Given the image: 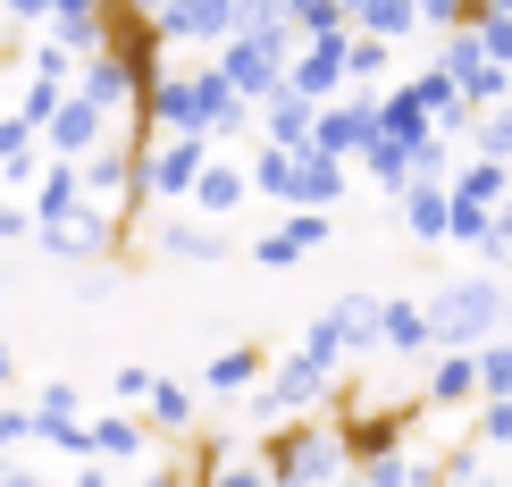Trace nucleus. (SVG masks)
<instances>
[{"instance_id":"nucleus-11","label":"nucleus","mask_w":512,"mask_h":487,"mask_svg":"<svg viewBox=\"0 0 512 487\" xmlns=\"http://www.w3.org/2000/svg\"><path fill=\"white\" fill-rule=\"evenodd\" d=\"M437 68L454 76L462 93H471V110H496V101H512V68H496V59L479 51V34H471V26L445 34V59H437Z\"/></svg>"},{"instance_id":"nucleus-50","label":"nucleus","mask_w":512,"mask_h":487,"mask_svg":"<svg viewBox=\"0 0 512 487\" xmlns=\"http://www.w3.org/2000/svg\"><path fill=\"white\" fill-rule=\"evenodd\" d=\"M0 487H42L34 471H9V462H0Z\"/></svg>"},{"instance_id":"nucleus-17","label":"nucleus","mask_w":512,"mask_h":487,"mask_svg":"<svg viewBox=\"0 0 512 487\" xmlns=\"http://www.w3.org/2000/svg\"><path fill=\"white\" fill-rule=\"evenodd\" d=\"M336 429H345V454H353V471H361V462L395 454L403 437H412V412H361V404H345V412H336Z\"/></svg>"},{"instance_id":"nucleus-42","label":"nucleus","mask_w":512,"mask_h":487,"mask_svg":"<svg viewBox=\"0 0 512 487\" xmlns=\"http://www.w3.org/2000/svg\"><path fill=\"white\" fill-rule=\"evenodd\" d=\"M420 26H437V34L471 26V0H420Z\"/></svg>"},{"instance_id":"nucleus-15","label":"nucleus","mask_w":512,"mask_h":487,"mask_svg":"<svg viewBox=\"0 0 512 487\" xmlns=\"http://www.w3.org/2000/svg\"><path fill=\"white\" fill-rule=\"evenodd\" d=\"M34 244H42V252H59V261H101V252L118 244V210L84 202L76 219H51V227H34Z\"/></svg>"},{"instance_id":"nucleus-7","label":"nucleus","mask_w":512,"mask_h":487,"mask_svg":"<svg viewBox=\"0 0 512 487\" xmlns=\"http://www.w3.org/2000/svg\"><path fill=\"white\" fill-rule=\"evenodd\" d=\"M303 51V42H261V34H236V42H219V76L236 84L244 101H269V93H286V59Z\"/></svg>"},{"instance_id":"nucleus-30","label":"nucleus","mask_w":512,"mask_h":487,"mask_svg":"<svg viewBox=\"0 0 512 487\" xmlns=\"http://www.w3.org/2000/svg\"><path fill=\"white\" fill-rule=\"evenodd\" d=\"M378 135H387V143H412V152H420V143L437 135V126H429V110L412 101V84H395V93H378Z\"/></svg>"},{"instance_id":"nucleus-4","label":"nucleus","mask_w":512,"mask_h":487,"mask_svg":"<svg viewBox=\"0 0 512 487\" xmlns=\"http://www.w3.org/2000/svg\"><path fill=\"white\" fill-rule=\"evenodd\" d=\"M210 135H135V202H194Z\"/></svg>"},{"instance_id":"nucleus-31","label":"nucleus","mask_w":512,"mask_h":487,"mask_svg":"<svg viewBox=\"0 0 512 487\" xmlns=\"http://www.w3.org/2000/svg\"><path fill=\"white\" fill-rule=\"evenodd\" d=\"M84 210V177H76V160H51L42 168V185H34V219L51 227V219H76Z\"/></svg>"},{"instance_id":"nucleus-16","label":"nucleus","mask_w":512,"mask_h":487,"mask_svg":"<svg viewBox=\"0 0 512 487\" xmlns=\"http://www.w3.org/2000/svg\"><path fill=\"white\" fill-rule=\"evenodd\" d=\"M34 437L76 462H93V420H76V387H42L34 395Z\"/></svg>"},{"instance_id":"nucleus-22","label":"nucleus","mask_w":512,"mask_h":487,"mask_svg":"<svg viewBox=\"0 0 512 487\" xmlns=\"http://www.w3.org/2000/svg\"><path fill=\"white\" fill-rule=\"evenodd\" d=\"M244 202H252V168H236V160L210 152V168L194 177V202H185V210H202V219H227V210H244Z\"/></svg>"},{"instance_id":"nucleus-6","label":"nucleus","mask_w":512,"mask_h":487,"mask_svg":"<svg viewBox=\"0 0 512 487\" xmlns=\"http://www.w3.org/2000/svg\"><path fill=\"white\" fill-rule=\"evenodd\" d=\"M261 387H269V404L286 412V420H311L319 404H336V362H319V353L294 345V353H277V362H269Z\"/></svg>"},{"instance_id":"nucleus-12","label":"nucleus","mask_w":512,"mask_h":487,"mask_svg":"<svg viewBox=\"0 0 512 487\" xmlns=\"http://www.w3.org/2000/svg\"><path fill=\"white\" fill-rule=\"evenodd\" d=\"M101 143H110V110L76 84V93L51 110V126H42V152L51 160H84V152H101Z\"/></svg>"},{"instance_id":"nucleus-37","label":"nucleus","mask_w":512,"mask_h":487,"mask_svg":"<svg viewBox=\"0 0 512 487\" xmlns=\"http://www.w3.org/2000/svg\"><path fill=\"white\" fill-rule=\"evenodd\" d=\"M479 395H512V336L479 345Z\"/></svg>"},{"instance_id":"nucleus-29","label":"nucleus","mask_w":512,"mask_h":487,"mask_svg":"<svg viewBox=\"0 0 512 487\" xmlns=\"http://www.w3.org/2000/svg\"><path fill=\"white\" fill-rule=\"evenodd\" d=\"M269 362H261V345H227V353H210V370H202V395H244V387H261Z\"/></svg>"},{"instance_id":"nucleus-43","label":"nucleus","mask_w":512,"mask_h":487,"mask_svg":"<svg viewBox=\"0 0 512 487\" xmlns=\"http://www.w3.org/2000/svg\"><path fill=\"white\" fill-rule=\"evenodd\" d=\"M34 437V404H0V446H26Z\"/></svg>"},{"instance_id":"nucleus-20","label":"nucleus","mask_w":512,"mask_h":487,"mask_svg":"<svg viewBox=\"0 0 512 487\" xmlns=\"http://www.w3.org/2000/svg\"><path fill=\"white\" fill-rule=\"evenodd\" d=\"M311 126H319V101H303L294 84L261 101V143H277V152H311Z\"/></svg>"},{"instance_id":"nucleus-48","label":"nucleus","mask_w":512,"mask_h":487,"mask_svg":"<svg viewBox=\"0 0 512 487\" xmlns=\"http://www.w3.org/2000/svg\"><path fill=\"white\" fill-rule=\"evenodd\" d=\"M17 17H51V0H9V26Z\"/></svg>"},{"instance_id":"nucleus-35","label":"nucleus","mask_w":512,"mask_h":487,"mask_svg":"<svg viewBox=\"0 0 512 487\" xmlns=\"http://www.w3.org/2000/svg\"><path fill=\"white\" fill-rule=\"evenodd\" d=\"M387 59H395V42H378V34H345V76L353 84H378V76H387Z\"/></svg>"},{"instance_id":"nucleus-34","label":"nucleus","mask_w":512,"mask_h":487,"mask_svg":"<svg viewBox=\"0 0 512 487\" xmlns=\"http://www.w3.org/2000/svg\"><path fill=\"white\" fill-rule=\"evenodd\" d=\"M361 168L378 177V194H403V185H412V143H387V135H378L370 152H361Z\"/></svg>"},{"instance_id":"nucleus-39","label":"nucleus","mask_w":512,"mask_h":487,"mask_svg":"<svg viewBox=\"0 0 512 487\" xmlns=\"http://www.w3.org/2000/svg\"><path fill=\"white\" fill-rule=\"evenodd\" d=\"M42 168H51V160H42L34 143H17V152L0 160V177H9V194H34V185H42Z\"/></svg>"},{"instance_id":"nucleus-19","label":"nucleus","mask_w":512,"mask_h":487,"mask_svg":"<svg viewBox=\"0 0 512 487\" xmlns=\"http://www.w3.org/2000/svg\"><path fill=\"white\" fill-rule=\"evenodd\" d=\"M412 101L429 110V126H437V135H471V126H479L471 93H462V84L445 76V68H412Z\"/></svg>"},{"instance_id":"nucleus-9","label":"nucleus","mask_w":512,"mask_h":487,"mask_svg":"<svg viewBox=\"0 0 512 487\" xmlns=\"http://www.w3.org/2000/svg\"><path fill=\"white\" fill-rule=\"evenodd\" d=\"M370 143H378V93H336L311 126V152H328V160H361Z\"/></svg>"},{"instance_id":"nucleus-33","label":"nucleus","mask_w":512,"mask_h":487,"mask_svg":"<svg viewBox=\"0 0 512 487\" xmlns=\"http://www.w3.org/2000/svg\"><path fill=\"white\" fill-rule=\"evenodd\" d=\"M353 26L378 34V42H403V34H420V0H361Z\"/></svg>"},{"instance_id":"nucleus-24","label":"nucleus","mask_w":512,"mask_h":487,"mask_svg":"<svg viewBox=\"0 0 512 487\" xmlns=\"http://www.w3.org/2000/svg\"><path fill=\"white\" fill-rule=\"evenodd\" d=\"M152 244L168 252V261H202V269H219V261H227L219 219H168V227H152Z\"/></svg>"},{"instance_id":"nucleus-45","label":"nucleus","mask_w":512,"mask_h":487,"mask_svg":"<svg viewBox=\"0 0 512 487\" xmlns=\"http://www.w3.org/2000/svg\"><path fill=\"white\" fill-rule=\"evenodd\" d=\"M437 487H487V479H479V454H454V462H445V479H437Z\"/></svg>"},{"instance_id":"nucleus-10","label":"nucleus","mask_w":512,"mask_h":487,"mask_svg":"<svg viewBox=\"0 0 512 487\" xmlns=\"http://www.w3.org/2000/svg\"><path fill=\"white\" fill-rule=\"evenodd\" d=\"M152 26H160V42H202V51H219V42L244 34V0H168Z\"/></svg>"},{"instance_id":"nucleus-56","label":"nucleus","mask_w":512,"mask_h":487,"mask_svg":"<svg viewBox=\"0 0 512 487\" xmlns=\"http://www.w3.org/2000/svg\"><path fill=\"white\" fill-rule=\"evenodd\" d=\"M0 286H9V269H0Z\"/></svg>"},{"instance_id":"nucleus-13","label":"nucleus","mask_w":512,"mask_h":487,"mask_svg":"<svg viewBox=\"0 0 512 487\" xmlns=\"http://www.w3.org/2000/svg\"><path fill=\"white\" fill-rule=\"evenodd\" d=\"M76 177H84V202H101V210H135V135H110L101 152H84Z\"/></svg>"},{"instance_id":"nucleus-52","label":"nucleus","mask_w":512,"mask_h":487,"mask_svg":"<svg viewBox=\"0 0 512 487\" xmlns=\"http://www.w3.org/2000/svg\"><path fill=\"white\" fill-rule=\"evenodd\" d=\"M9 378H17V353H9V336H0V387H9Z\"/></svg>"},{"instance_id":"nucleus-44","label":"nucleus","mask_w":512,"mask_h":487,"mask_svg":"<svg viewBox=\"0 0 512 487\" xmlns=\"http://www.w3.org/2000/svg\"><path fill=\"white\" fill-rule=\"evenodd\" d=\"M34 202H0V244H17V236H34Z\"/></svg>"},{"instance_id":"nucleus-32","label":"nucleus","mask_w":512,"mask_h":487,"mask_svg":"<svg viewBox=\"0 0 512 487\" xmlns=\"http://www.w3.org/2000/svg\"><path fill=\"white\" fill-rule=\"evenodd\" d=\"M93 454L101 462H143V454H152V420H135V412L93 420Z\"/></svg>"},{"instance_id":"nucleus-38","label":"nucleus","mask_w":512,"mask_h":487,"mask_svg":"<svg viewBox=\"0 0 512 487\" xmlns=\"http://www.w3.org/2000/svg\"><path fill=\"white\" fill-rule=\"evenodd\" d=\"M479 152H487V160H512V101L479 110Z\"/></svg>"},{"instance_id":"nucleus-40","label":"nucleus","mask_w":512,"mask_h":487,"mask_svg":"<svg viewBox=\"0 0 512 487\" xmlns=\"http://www.w3.org/2000/svg\"><path fill=\"white\" fill-rule=\"evenodd\" d=\"M479 446H512V395H479Z\"/></svg>"},{"instance_id":"nucleus-3","label":"nucleus","mask_w":512,"mask_h":487,"mask_svg":"<svg viewBox=\"0 0 512 487\" xmlns=\"http://www.w3.org/2000/svg\"><path fill=\"white\" fill-rule=\"evenodd\" d=\"M429 328H437V345H454V353H479L487 336H504V278H454V286H437L429 294Z\"/></svg>"},{"instance_id":"nucleus-46","label":"nucleus","mask_w":512,"mask_h":487,"mask_svg":"<svg viewBox=\"0 0 512 487\" xmlns=\"http://www.w3.org/2000/svg\"><path fill=\"white\" fill-rule=\"evenodd\" d=\"M152 378H160V370H118V395H126V404H143V395H152Z\"/></svg>"},{"instance_id":"nucleus-5","label":"nucleus","mask_w":512,"mask_h":487,"mask_svg":"<svg viewBox=\"0 0 512 487\" xmlns=\"http://www.w3.org/2000/svg\"><path fill=\"white\" fill-rule=\"evenodd\" d=\"M143 126H152V135H210V118H202V76L194 68H160L152 84H143ZM219 143V135H210Z\"/></svg>"},{"instance_id":"nucleus-1","label":"nucleus","mask_w":512,"mask_h":487,"mask_svg":"<svg viewBox=\"0 0 512 487\" xmlns=\"http://www.w3.org/2000/svg\"><path fill=\"white\" fill-rule=\"evenodd\" d=\"M261 462H269V479L277 487H336V479H353V454H345V429L336 420H277V429L261 437Z\"/></svg>"},{"instance_id":"nucleus-55","label":"nucleus","mask_w":512,"mask_h":487,"mask_svg":"<svg viewBox=\"0 0 512 487\" xmlns=\"http://www.w3.org/2000/svg\"><path fill=\"white\" fill-rule=\"evenodd\" d=\"M0 17H9V0H0Z\"/></svg>"},{"instance_id":"nucleus-8","label":"nucleus","mask_w":512,"mask_h":487,"mask_svg":"<svg viewBox=\"0 0 512 487\" xmlns=\"http://www.w3.org/2000/svg\"><path fill=\"white\" fill-rule=\"evenodd\" d=\"M378 345V294H345V303H328L303 336V353H319V362H353V353Z\"/></svg>"},{"instance_id":"nucleus-54","label":"nucleus","mask_w":512,"mask_h":487,"mask_svg":"<svg viewBox=\"0 0 512 487\" xmlns=\"http://www.w3.org/2000/svg\"><path fill=\"white\" fill-rule=\"evenodd\" d=\"M336 487H361V479H336Z\"/></svg>"},{"instance_id":"nucleus-14","label":"nucleus","mask_w":512,"mask_h":487,"mask_svg":"<svg viewBox=\"0 0 512 487\" xmlns=\"http://www.w3.org/2000/svg\"><path fill=\"white\" fill-rule=\"evenodd\" d=\"M286 84L303 101H319V110H328L336 93H353V76H345V34H319V42H303V51L286 59Z\"/></svg>"},{"instance_id":"nucleus-26","label":"nucleus","mask_w":512,"mask_h":487,"mask_svg":"<svg viewBox=\"0 0 512 487\" xmlns=\"http://www.w3.org/2000/svg\"><path fill=\"white\" fill-rule=\"evenodd\" d=\"M143 420L168 437H194L202 429V395L194 387H177V378H152V395H143Z\"/></svg>"},{"instance_id":"nucleus-49","label":"nucleus","mask_w":512,"mask_h":487,"mask_svg":"<svg viewBox=\"0 0 512 487\" xmlns=\"http://www.w3.org/2000/svg\"><path fill=\"white\" fill-rule=\"evenodd\" d=\"M471 17H512V0H471Z\"/></svg>"},{"instance_id":"nucleus-18","label":"nucleus","mask_w":512,"mask_h":487,"mask_svg":"<svg viewBox=\"0 0 512 487\" xmlns=\"http://www.w3.org/2000/svg\"><path fill=\"white\" fill-rule=\"evenodd\" d=\"M319 244H328V210H286V219L252 244V261H261V269H294V261L319 252Z\"/></svg>"},{"instance_id":"nucleus-36","label":"nucleus","mask_w":512,"mask_h":487,"mask_svg":"<svg viewBox=\"0 0 512 487\" xmlns=\"http://www.w3.org/2000/svg\"><path fill=\"white\" fill-rule=\"evenodd\" d=\"M185 487H277V479H269V462H261V454H227L210 479H185Z\"/></svg>"},{"instance_id":"nucleus-25","label":"nucleus","mask_w":512,"mask_h":487,"mask_svg":"<svg viewBox=\"0 0 512 487\" xmlns=\"http://www.w3.org/2000/svg\"><path fill=\"white\" fill-rule=\"evenodd\" d=\"M395 202H403V227H412L420 244H445V236H454V194H445V185L420 177V185H403Z\"/></svg>"},{"instance_id":"nucleus-2","label":"nucleus","mask_w":512,"mask_h":487,"mask_svg":"<svg viewBox=\"0 0 512 487\" xmlns=\"http://www.w3.org/2000/svg\"><path fill=\"white\" fill-rule=\"evenodd\" d=\"M345 168H353V160L277 152V143H261V152H252V194L277 202V210H328V202H345Z\"/></svg>"},{"instance_id":"nucleus-21","label":"nucleus","mask_w":512,"mask_h":487,"mask_svg":"<svg viewBox=\"0 0 512 487\" xmlns=\"http://www.w3.org/2000/svg\"><path fill=\"white\" fill-rule=\"evenodd\" d=\"M51 42H68L76 59H93L110 42V0H51Z\"/></svg>"},{"instance_id":"nucleus-51","label":"nucleus","mask_w":512,"mask_h":487,"mask_svg":"<svg viewBox=\"0 0 512 487\" xmlns=\"http://www.w3.org/2000/svg\"><path fill=\"white\" fill-rule=\"evenodd\" d=\"M135 487H185V479H177V471H143Z\"/></svg>"},{"instance_id":"nucleus-28","label":"nucleus","mask_w":512,"mask_h":487,"mask_svg":"<svg viewBox=\"0 0 512 487\" xmlns=\"http://www.w3.org/2000/svg\"><path fill=\"white\" fill-rule=\"evenodd\" d=\"M429 404H479V353L437 345V362H429Z\"/></svg>"},{"instance_id":"nucleus-53","label":"nucleus","mask_w":512,"mask_h":487,"mask_svg":"<svg viewBox=\"0 0 512 487\" xmlns=\"http://www.w3.org/2000/svg\"><path fill=\"white\" fill-rule=\"evenodd\" d=\"M504 336H512V286H504Z\"/></svg>"},{"instance_id":"nucleus-23","label":"nucleus","mask_w":512,"mask_h":487,"mask_svg":"<svg viewBox=\"0 0 512 487\" xmlns=\"http://www.w3.org/2000/svg\"><path fill=\"white\" fill-rule=\"evenodd\" d=\"M445 194H454V202H471V210H504L512 202V160H462L454 168V177H445Z\"/></svg>"},{"instance_id":"nucleus-27","label":"nucleus","mask_w":512,"mask_h":487,"mask_svg":"<svg viewBox=\"0 0 512 487\" xmlns=\"http://www.w3.org/2000/svg\"><path fill=\"white\" fill-rule=\"evenodd\" d=\"M378 345L387 353H437L429 303H378Z\"/></svg>"},{"instance_id":"nucleus-47","label":"nucleus","mask_w":512,"mask_h":487,"mask_svg":"<svg viewBox=\"0 0 512 487\" xmlns=\"http://www.w3.org/2000/svg\"><path fill=\"white\" fill-rule=\"evenodd\" d=\"M17 143H34V126H17V118H0V160H9Z\"/></svg>"},{"instance_id":"nucleus-41","label":"nucleus","mask_w":512,"mask_h":487,"mask_svg":"<svg viewBox=\"0 0 512 487\" xmlns=\"http://www.w3.org/2000/svg\"><path fill=\"white\" fill-rule=\"evenodd\" d=\"M471 34H479V51L496 68H512V17H471Z\"/></svg>"}]
</instances>
